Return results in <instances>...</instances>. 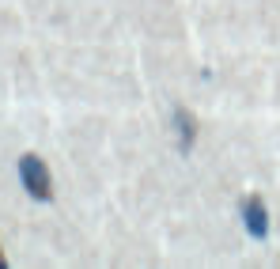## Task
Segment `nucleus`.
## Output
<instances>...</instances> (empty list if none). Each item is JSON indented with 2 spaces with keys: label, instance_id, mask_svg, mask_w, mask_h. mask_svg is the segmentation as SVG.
Instances as JSON below:
<instances>
[{
  "label": "nucleus",
  "instance_id": "nucleus-1",
  "mask_svg": "<svg viewBox=\"0 0 280 269\" xmlns=\"http://www.w3.org/2000/svg\"><path fill=\"white\" fill-rule=\"evenodd\" d=\"M19 178H23V190L38 201H50L53 197V186H50V171L38 156H23L19 159Z\"/></svg>",
  "mask_w": 280,
  "mask_h": 269
},
{
  "label": "nucleus",
  "instance_id": "nucleus-3",
  "mask_svg": "<svg viewBox=\"0 0 280 269\" xmlns=\"http://www.w3.org/2000/svg\"><path fill=\"white\" fill-rule=\"evenodd\" d=\"M175 126H178V148L182 152H189L193 148V140H197V129H193V114L189 110H175Z\"/></svg>",
  "mask_w": 280,
  "mask_h": 269
},
{
  "label": "nucleus",
  "instance_id": "nucleus-4",
  "mask_svg": "<svg viewBox=\"0 0 280 269\" xmlns=\"http://www.w3.org/2000/svg\"><path fill=\"white\" fill-rule=\"evenodd\" d=\"M0 265H4V258H0Z\"/></svg>",
  "mask_w": 280,
  "mask_h": 269
},
{
  "label": "nucleus",
  "instance_id": "nucleus-2",
  "mask_svg": "<svg viewBox=\"0 0 280 269\" xmlns=\"http://www.w3.org/2000/svg\"><path fill=\"white\" fill-rule=\"evenodd\" d=\"M243 224H246V232L254 235V239H265L269 235V213H265V201L257 197V194L243 201Z\"/></svg>",
  "mask_w": 280,
  "mask_h": 269
}]
</instances>
